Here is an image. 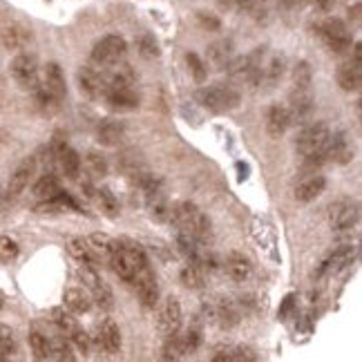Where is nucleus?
<instances>
[{
  "mask_svg": "<svg viewBox=\"0 0 362 362\" xmlns=\"http://www.w3.org/2000/svg\"><path fill=\"white\" fill-rule=\"evenodd\" d=\"M168 219L177 230V240L206 244L208 235H211V221H208V217L190 202L175 206Z\"/></svg>",
  "mask_w": 362,
  "mask_h": 362,
  "instance_id": "nucleus-1",
  "label": "nucleus"
},
{
  "mask_svg": "<svg viewBox=\"0 0 362 362\" xmlns=\"http://www.w3.org/2000/svg\"><path fill=\"white\" fill-rule=\"evenodd\" d=\"M107 264L112 267V271L121 277V280L132 282L134 275L148 264V257H146L144 248L139 246V244L119 242V246L115 248V253L110 255Z\"/></svg>",
  "mask_w": 362,
  "mask_h": 362,
  "instance_id": "nucleus-2",
  "label": "nucleus"
},
{
  "mask_svg": "<svg viewBox=\"0 0 362 362\" xmlns=\"http://www.w3.org/2000/svg\"><path fill=\"white\" fill-rule=\"evenodd\" d=\"M240 92L230 83H217V86H208L197 92V101L215 115L230 112V110L240 105Z\"/></svg>",
  "mask_w": 362,
  "mask_h": 362,
  "instance_id": "nucleus-3",
  "label": "nucleus"
},
{
  "mask_svg": "<svg viewBox=\"0 0 362 362\" xmlns=\"http://www.w3.org/2000/svg\"><path fill=\"white\" fill-rule=\"evenodd\" d=\"M125 52H128L125 38L117 36V34H110V36H103L99 43L92 47L90 59H92V65H96V67H110V65L121 63Z\"/></svg>",
  "mask_w": 362,
  "mask_h": 362,
  "instance_id": "nucleus-4",
  "label": "nucleus"
},
{
  "mask_svg": "<svg viewBox=\"0 0 362 362\" xmlns=\"http://www.w3.org/2000/svg\"><path fill=\"white\" fill-rule=\"evenodd\" d=\"M52 320H54V325L59 327V331L76 346L78 351H83V354L90 351V336L83 331V327L72 315V311H65L61 306H57V309H52Z\"/></svg>",
  "mask_w": 362,
  "mask_h": 362,
  "instance_id": "nucleus-5",
  "label": "nucleus"
},
{
  "mask_svg": "<svg viewBox=\"0 0 362 362\" xmlns=\"http://www.w3.org/2000/svg\"><path fill=\"white\" fill-rule=\"evenodd\" d=\"M331 130L329 125L322 123V121H313V123H306L304 130L298 134V141H296V148L302 157H311V155H317V152H322L327 139H329Z\"/></svg>",
  "mask_w": 362,
  "mask_h": 362,
  "instance_id": "nucleus-6",
  "label": "nucleus"
},
{
  "mask_svg": "<svg viewBox=\"0 0 362 362\" xmlns=\"http://www.w3.org/2000/svg\"><path fill=\"white\" fill-rule=\"evenodd\" d=\"M78 275H81V280L83 284L88 286L90 291V296H92V302L99 304V309H112V291H110V286L101 280V275L96 273L94 267H88V264H81V269H78Z\"/></svg>",
  "mask_w": 362,
  "mask_h": 362,
  "instance_id": "nucleus-7",
  "label": "nucleus"
},
{
  "mask_svg": "<svg viewBox=\"0 0 362 362\" xmlns=\"http://www.w3.org/2000/svg\"><path fill=\"white\" fill-rule=\"evenodd\" d=\"M317 34L322 36V40L333 52H346L351 47L349 27H346L340 18H327L325 23H320Z\"/></svg>",
  "mask_w": 362,
  "mask_h": 362,
  "instance_id": "nucleus-8",
  "label": "nucleus"
},
{
  "mask_svg": "<svg viewBox=\"0 0 362 362\" xmlns=\"http://www.w3.org/2000/svg\"><path fill=\"white\" fill-rule=\"evenodd\" d=\"M49 150H52L54 161L59 163L61 173L67 179H78V175H81V157L76 155V150L69 148L63 136H54Z\"/></svg>",
  "mask_w": 362,
  "mask_h": 362,
  "instance_id": "nucleus-9",
  "label": "nucleus"
},
{
  "mask_svg": "<svg viewBox=\"0 0 362 362\" xmlns=\"http://www.w3.org/2000/svg\"><path fill=\"white\" fill-rule=\"evenodd\" d=\"M181 304L177 298H165L159 306V311H157V329L163 338H168V336H175V333L181 329Z\"/></svg>",
  "mask_w": 362,
  "mask_h": 362,
  "instance_id": "nucleus-10",
  "label": "nucleus"
},
{
  "mask_svg": "<svg viewBox=\"0 0 362 362\" xmlns=\"http://www.w3.org/2000/svg\"><path fill=\"white\" fill-rule=\"evenodd\" d=\"M329 224L333 230H351L358 224V204L351 199H338L329 208Z\"/></svg>",
  "mask_w": 362,
  "mask_h": 362,
  "instance_id": "nucleus-11",
  "label": "nucleus"
},
{
  "mask_svg": "<svg viewBox=\"0 0 362 362\" xmlns=\"http://www.w3.org/2000/svg\"><path fill=\"white\" fill-rule=\"evenodd\" d=\"M130 284H134L139 300H141L146 309H155L159 302V286H157V277L152 273L150 264H146V267L134 275V280Z\"/></svg>",
  "mask_w": 362,
  "mask_h": 362,
  "instance_id": "nucleus-12",
  "label": "nucleus"
},
{
  "mask_svg": "<svg viewBox=\"0 0 362 362\" xmlns=\"http://www.w3.org/2000/svg\"><path fill=\"white\" fill-rule=\"evenodd\" d=\"M11 76L16 78V83L25 90H34L38 86V63L32 54H18L11 61Z\"/></svg>",
  "mask_w": 362,
  "mask_h": 362,
  "instance_id": "nucleus-13",
  "label": "nucleus"
},
{
  "mask_svg": "<svg viewBox=\"0 0 362 362\" xmlns=\"http://www.w3.org/2000/svg\"><path fill=\"white\" fill-rule=\"evenodd\" d=\"M291 123H309L313 115V96L311 88H296L291 92V103L286 105Z\"/></svg>",
  "mask_w": 362,
  "mask_h": 362,
  "instance_id": "nucleus-14",
  "label": "nucleus"
},
{
  "mask_svg": "<svg viewBox=\"0 0 362 362\" xmlns=\"http://www.w3.org/2000/svg\"><path fill=\"white\" fill-rule=\"evenodd\" d=\"M322 157L325 161H336V163H346L354 159V148L349 144V139H346L344 132H331L327 144L322 148Z\"/></svg>",
  "mask_w": 362,
  "mask_h": 362,
  "instance_id": "nucleus-15",
  "label": "nucleus"
},
{
  "mask_svg": "<svg viewBox=\"0 0 362 362\" xmlns=\"http://www.w3.org/2000/svg\"><path fill=\"white\" fill-rule=\"evenodd\" d=\"M206 311H208V317H211L213 322H217L219 327H224V329L235 327L240 322V311L230 300H224V298L213 300L211 304L206 306Z\"/></svg>",
  "mask_w": 362,
  "mask_h": 362,
  "instance_id": "nucleus-16",
  "label": "nucleus"
},
{
  "mask_svg": "<svg viewBox=\"0 0 362 362\" xmlns=\"http://www.w3.org/2000/svg\"><path fill=\"white\" fill-rule=\"evenodd\" d=\"M78 86L81 92H86L90 99H101L103 90H105V76H103V67L99 69L96 65H88L78 72Z\"/></svg>",
  "mask_w": 362,
  "mask_h": 362,
  "instance_id": "nucleus-17",
  "label": "nucleus"
},
{
  "mask_svg": "<svg viewBox=\"0 0 362 362\" xmlns=\"http://www.w3.org/2000/svg\"><path fill=\"white\" fill-rule=\"evenodd\" d=\"M362 83V69H360V45H356L354 61H346L338 67V86L344 92H356L360 90Z\"/></svg>",
  "mask_w": 362,
  "mask_h": 362,
  "instance_id": "nucleus-18",
  "label": "nucleus"
},
{
  "mask_svg": "<svg viewBox=\"0 0 362 362\" xmlns=\"http://www.w3.org/2000/svg\"><path fill=\"white\" fill-rule=\"evenodd\" d=\"M354 257H356V246L354 244H342V246H338L333 253L320 264V269H317V277L320 275H327V273H336V271H340V269H344V267H349V264L354 262Z\"/></svg>",
  "mask_w": 362,
  "mask_h": 362,
  "instance_id": "nucleus-19",
  "label": "nucleus"
},
{
  "mask_svg": "<svg viewBox=\"0 0 362 362\" xmlns=\"http://www.w3.org/2000/svg\"><path fill=\"white\" fill-rule=\"evenodd\" d=\"M325 188H327V179L322 175H317V173H311L296 186V199L304 202V204L313 202L315 197H320V194L325 192Z\"/></svg>",
  "mask_w": 362,
  "mask_h": 362,
  "instance_id": "nucleus-20",
  "label": "nucleus"
},
{
  "mask_svg": "<svg viewBox=\"0 0 362 362\" xmlns=\"http://www.w3.org/2000/svg\"><path fill=\"white\" fill-rule=\"evenodd\" d=\"M34 170H36V159L34 157H30V159H25L16 170L11 173V177H9V184H7V194H21L25 188H27V184H30V179H32V175H34Z\"/></svg>",
  "mask_w": 362,
  "mask_h": 362,
  "instance_id": "nucleus-21",
  "label": "nucleus"
},
{
  "mask_svg": "<svg viewBox=\"0 0 362 362\" xmlns=\"http://www.w3.org/2000/svg\"><path fill=\"white\" fill-rule=\"evenodd\" d=\"M224 271L233 282H246L253 275V264L242 253H230L224 262Z\"/></svg>",
  "mask_w": 362,
  "mask_h": 362,
  "instance_id": "nucleus-22",
  "label": "nucleus"
},
{
  "mask_svg": "<svg viewBox=\"0 0 362 362\" xmlns=\"http://www.w3.org/2000/svg\"><path fill=\"white\" fill-rule=\"evenodd\" d=\"M103 99L115 110H134L139 107V96L134 88H115L103 94Z\"/></svg>",
  "mask_w": 362,
  "mask_h": 362,
  "instance_id": "nucleus-23",
  "label": "nucleus"
},
{
  "mask_svg": "<svg viewBox=\"0 0 362 362\" xmlns=\"http://www.w3.org/2000/svg\"><path fill=\"white\" fill-rule=\"evenodd\" d=\"M67 250H69V255H72L76 262L81 264H88V267H99V255L94 253V248L90 246L88 240H83V238H72V240H67Z\"/></svg>",
  "mask_w": 362,
  "mask_h": 362,
  "instance_id": "nucleus-24",
  "label": "nucleus"
},
{
  "mask_svg": "<svg viewBox=\"0 0 362 362\" xmlns=\"http://www.w3.org/2000/svg\"><path fill=\"white\" fill-rule=\"evenodd\" d=\"M291 125V115L284 105H271L267 112V130L271 136H282Z\"/></svg>",
  "mask_w": 362,
  "mask_h": 362,
  "instance_id": "nucleus-25",
  "label": "nucleus"
},
{
  "mask_svg": "<svg viewBox=\"0 0 362 362\" xmlns=\"http://www.w3.org/2000/svg\"><path fill=\"white\" fill-rule=\"evenodd\" d=\"M99 344L107 354H117L121 349V331L115 320H103V325L99 327Z\"/></svg>",
  "mask_w": 362,
  "mask_h": 362,
  "instance_id": "nucleus-26",
  "label": "nucleus"
},
{
  "mask_svg": "<svg viewBox=\"0 0 362 362\" xmlns=\"http://www.w3.org/2000/svg\"><path fill=\"white\" fill-rule=\"evenodd\" d=\"M208 63L217 69H226V65L233 61V43L230 40H217L208 47Z\"/></svg>",
  "mask_w": 362,
  "mask_h": 362,
  "instance_id": "nucleus-27",
  "label": "nucleus"
},
{
  "mask_svg": "<svg viewBox=\"0 0 362 362\" xmlns=\"http://www.w3.org/2000/svg\"><path fill=\"white\" fill-rule=\"evenodd\" d=\"M204 267L199 262H194V259H186V264L181 267V284H184L186 288H202L204 286Z\"/></svg>",
  "mask_w": 362,
  "mask_h": 362,
  "instance_id": "nucleus-28",
  "label": "nucleus"
},
{
  "mask_svg": "<svg viewBox=\"0 0 362 362\" xmlns=\"http://www.w3.org/2000/svg\"><path fill=\"white\" fill-rule=\"evenodd\" d=\"M123 123L119 121H112V119H107L99 125V130H96V139H99V144L103 146H119L121 144V139H123Z\"/></svg>",
  "mask_w": 362,
  "mask_h": 362,
  "instance_id": "nucleus-29",
  "label": "nucleus"
},
{
  "mask_svg": "<svg viewBox=\"0 0 362 362\" xmlns=\"http://www.w3.org/2000/svg\"><path fill=\"white\" fill-rule=\"evenodd\" d=\"M65 306L72 313H88L92 309V296L83 288H67L65 291Z\"/></svg>",
  "mask_w": 362,
  "mask_h": 362,
  "instance_id": "nucleus-30",
  "label": "nucleus"
},
{
  "mask_svg": "<svg viewBox=\"0 0 362 362\" xmlns=\"http://www.w3.org/2000/svg\"><path fill=\"white\" fill-rule=\"evenodd\" d=\"M61 190V181L57 175H52V173H45L43 177H40L36 184H34V194L38 199H52L54 194H59Z\"/></svg>",
  "mask_w": 362,
  "mask_h": 362,
  "instance_id": "nucleus-31",
  "label": "nucleus"
},
{
  "mask_svg": "<svg viewBox=\"0 0 362 362\" xmlns=\"http://www.w3.org/2000/svg\"><path fill=\"white\" fill-rule=\"evenodd\" d=\"M165 344H163V360H179L188 356V346H186V340H184V333H175V336H168L163 338Z\"/></svg>",
  "mask_w": 362,
  "mask_h": 362,
  "instance_id": "nucleus-32",
  "label": "nucleus"
},
{
  "mask_svg": "<svg viewBox=\"0 0 362 362\" xmlns=\"http://www.w3.org/2000/svg\"><path fill=\"white\" fill-rule=\"evenodd\" d=\"M90 242V246L94 248V253L99 255V259H110V255L115 253V248L119 246V240H115V238H110V235H101V233H96V235H92V238L88 240Z\"/></svg>",
  "mask_w": 362,
  "mask_h": 362,
  "instance_id": "nucleus-33",
  "label": "nucleus"
},
{
  "mask_svg": "<svg viewBox=\"0 0 362 362\" xmlns=\"http://www.w3.org/2000/svg\"><path fill=\"white\" fill-rule=\"evenodd\" d=\"M215 362H244V360H257L255 351L253 349H248V346H226V349H221L217 351V356H213Z\"/></svg>",
  "mask_w": 362,
  "mask_h": 362,
  "instance_id": "nucleus-34",
  "label": "nucleus"
},
{
  "mask_svg": "<svg viewBox=\"0 0 362 362\" xmlns=\"http://www.w3.org/2000/svg\"><path fill=\"white\" fill-rule=\"evenodd\" d=\"M49 358H54V360H74L72 342H69L63 333H61V336L49 338Z\"/></svg>",
  "mask_w": 362,
  "mask_h": 362,
  "instance_id": "nucleus-35",
  "label": "nucleus"
},
{
  "mask_svg": "<svg viewBox=\"0 0 362 362\" xmlns=\"http://www.w3.org/2000/svg\"><path fill=\"white\" fill-rule=\"evenodd\" d=\"M96 199H99L101 211L107 217H117L119 215V202H117L115 192L110 190V188H99V190H96Z\"/></svg>",
  "mask_w": 362,
  "mask_h": 362,
  "instance_id": "nucleus-36",
  "label": "nucleus"
},
{
  "mask_svg": "<svg viewBox=\"0 0 362 362\" xmlns=\"http://www.w3.org/2000/svg\"><path fill=\"white\" fill-rule=\"evenodd\" d=\"M30 346H32L36 360H47L49 358V338L43 336V333L32 331L30 333Z\"/></svg>",
  "mask_w": 362,
  "mask_h": 362,
  "instance_id": "nucleus-37",
  "label": "nucleus"
},
{
  "mask_svg": "<svg viewBox=\"0 0 362 362\" xmlns=\"http://www.w3.org/2000/svg\"><path fill=\"white\" fill-rule=\"evenodd\" d=\"M88 175L99 179V177H105L107 175V161L103 155H99V152H90L88 155Z\"/></svg>",
  "mask_w": 362,
  "mask_h": 362,
  "instance_id": "nucleus-38",
  "label": "nucleus"
},
{
  "mask_svg": "<svg viewBox=\"0 0 362 362\" xmlns=\"http://www.w3.org/2000/svg\"><path fill=\"white\" fill-rule=\"evenodd\" d=\"M16 351V340H13V331L0 322V358H9Z\"/></svg>",
  "mask_w": 362,
  "mask_h": 362,
  "instance_id": "nucleus-39",
  "label": "nucleus"
},
{
  "mask_svg": "<svg viewBox=\"0 0 362 362\" xmlns=\"http://www.w3.org/2000/svg\"><path fill=\"white\" fill-rule=\"evenodd\" d=\"M186 63H188V69L192 72L194 81H197V83H204L206 76H208V67H206V63H204L194 52H188V54H186Z\"/></svg>",
  "mask_w": 362,
  "mask_h": 362,
  "instance_id": "nucleus-40",
  "label": "nucleus"
},
{
  "mask_svg": "<svg viewBox=\"0 0 362 362\" xmlns=\"http://www.w3.org/2000/svg\"><path fill=\"white\" fill-rule=\"evenodd\" d=\"M18 255V244L7 235H0V262H11Z\"/></svg>",
  "mask_w": 362,
  "mask_h": 362,
  "instance_id": "nucleus-41",
  "label": "nucleus"
},
{
  "mask_svg": "<svg viewBox=\"0 0 362 362\" xmlns=\"http://www.w3.org/2000/svg\"><path fill=\"white\" fill-rule=\"evenodd\" d=\"M139 49H141V54H144L146 59H155V57H159V45H157L155 36H150V34L141 36V40H139Z\"/></svg>",
  "mask_w": 362,
  "mask_h": 362,
  "instance_id": "nucleus-42",
  "label": "nucleus"
},
{
  "mask_svg": "<svg viewBox=\"0 0 362 362\" xmlns=\"http://www.w3.org/2000/svg\"><path fill=\"white\" fill-rule=\"evenodd\" d=\"M199 23L206 27V30H219V18L208 16V13H199Z\"/></svg>",
  "mask_w": 362,
  "mask_h": 362,
  "instance_id": "nucleus-43",
  "label": "nucleus"
},
{
  "mask_svg": "<svg viewBox=\"0 0 362 362\" xmlns=\"http://www.w3.org/2000/svg\"><path fill=\"white\" fill-rule=\"evenodd\" d=\"M293 304H296V296H286L284 304H282V309H280V317L286 320V315L291 313V309H293Z\"/></svg>",
  "mask_w": 362,
  "mask_h": 362,
  "instance_id": "nucleus-44",
  "label": "nucleus"
},
{
  "mask_svg": "<svg viewBox=\"0 0 362 362\" xmlns=\"http://www.w3.org/2000/svg\"><path fill=\"white\" fill-rule=\"evenodd\" d=\"M315 3L322 7V9H331L333 5H336V0H315Z\"/></svg>",
  "mask_w": 362,
  "mask_h": 362,
  "instance_id": "nucleus-45",
  "label": "nucleus"
},
{
  "mask_svg": "<svg viewBox=\"0 0 362 362\" xmlns=\"http://www.w3.org/2000/svg\"><path fill=\"white\" fill-rule=\"evenodd\" d=\"M3 302H5V298H3V293H0V309H3Z\"/></svg>",
  "mask_w": 362,
  "mask_h": 362,
  "instance_id": "nucleus-46",
  "label": "nucleus"
}]
</instances>
